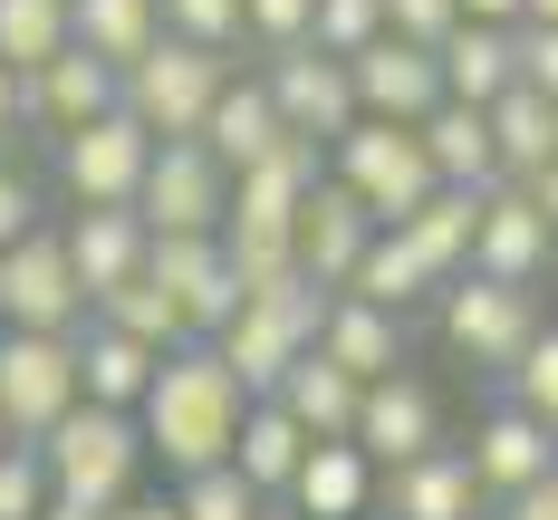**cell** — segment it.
Instances as JSON below:
<instances>
[{
    "label": "cell",
    "instance_id": "cell-45",
    "mask_svg": "<svg viewBox=\"0 0 558 520\" xmlns=\"http://www.w3.org/2000/svg\"><path fill=\"white\" fill-rule=\"evenodd\" d=\"M501 520H558V462L539 472V482H530V492H510V501H501Z\"/></svg>",
    "mask_w": 558,
    "mask_h": 520
},
{
    "label": "cell",
    "instance_id": "cell-19",
    "mask_svg": "<svg viewBox=\"0 0 558 520\" xmlns=\"http://www.w3.org/2000/svg\"><path fill=\"white\" fill-rule=\"evenodd\" d=\"M318 173H328V165H318V145H308V135H279L270 155H251V165L231 173V203H222V222H270V231H289Z\"/></svg>",
    "mask_w": 558,
    "mask_h": 520
},
{
    "label": "cell",
    "instance_id": "cell-44",
    "mask_svg": "<svg viewBox=\"0 0 558 520\" xmlns=\"http://www.w3.org/2000/svg\"><path fill=\"white\" fill-rule=\"evenodd\" d=\"M29 222H39V183L10 165V155H0V251H10V241H20Z\"/></svg>",
    "mask_w": 558,
    "mask_h": 520
},
{
    "label": "cell",
    "instance_id": "cell-38",
    "mask_svg": "<svg viewBox=\"0 0 558 520\" xmlns=\"http://www.w3.org/2000/svg\"><path fill=\"white\" fill-rule=\"evenodd\" d=\"M376 29H386L376 0H318V10H308V49H328V58H356Z\"/></svg>",
    "mask_w": 558,
    "mask_h": 520
},
{
    "label": "cell",
    "instance_id": "cell-35",
    "mask_svg": "<svg viewBox=\"0 0 558 520\" xmlns=\"http://www.w3.org/2000/svg\"><path fill=\"white\" fill-rule=\"evenodd\" d=\"M68 49V0H0V58L29 77L39 58Z\"/></svg>",
    "mask_w": 558,
    "mask_h": 520
},
{
    "label": "cell",
    "instance_id": "cell-15",
    "mask_svg": "<svg viewBox=\"0 0 558 520\" xmlns=\"http://www.w3.org/2000/svg\"><path fill=\"white\" fill-rule=\"evenodd\" d=\"M549 251H558V231L539 222V203H530L520 183H492V193H482V213H472V261H462V270L530 289L539 270H549Z\"/></svg>",
    "mask_w": 558,
    "mask_h": 520
},
{
    "label": "cell",
    "instance_id": "cell-2",
    "mask_svg": "<svg viewBox=\"0 0 558 520\" xmlns=\"http://www.w3.org/2000/svg\"><path fill=\"white\" fill-rule=\"evenodd\" d=\"M39 462H49V501H77V511L107 520L116 501L135 492V472H145V434H135V414L77 396L49 434H39Z\"/></svg>",
    "mask_w": 558,
    "mask_h": 520
},
{
    "label": "cell",
    "instance_id": "cell-20",
    "mask_svg": "<svg viewBox=\"0 0 558 520\" xmlns=\"http://www.w3.org/2000/svg\"><path fill=\"white\" fill-rule=\"evenodd\" d=\"M58 251H68V270H77L87 299H107L116 280L145 270V222H135L125 203H77V222L58 231Z\"/></svg>",
    "mask_w": 558,
    "mask_h": 520
},
{
    "label": "cell",
    "instance_id": "cell-49",
    "mask_svg": "<svg viewBox=\"0 0 558 520\" xmlns=\"http://www.w3.org/2000/svg\"><path fill=\"white\" fill-rule=\"evenodd\" d=\"M452 10H462V20H501V29L520 20V0H452Z\"/></svg>",
    "mask_w": 558,
    "mask_h": 520
},
{
    "label": "cell",
    "instance_id": "cell-52",
    "mask_svg": "<svg viewBox=\"0 0 558 520\" xmlns=\"http://www.w3.org/2000/svg\"><path fill=\"white\" fill-rule=\"evenodd\" d=\"M0 444H10V434H0Z\"/></svg>",
    "mask_w": 558,
    "mask_h": 520
},
{
    "label": "cell",
    "instance_id": "cell-33",
    "mask_svg": "<svg viewBox=\"0 0 558 520\" xmlns=\"http://www.w3.org/2000/svg\"><path fill=\"white\" fill-rule=\"evenodd\" d=\"M337 289H347V299H366V309H395V318H404L414 299H434V270L404 251V231H376V241L356 251V270H347Z\"/></svg>",
    "mask_w": 558,
    "mask_h": 520
},
{
    "label": "cell",
    "instance_id": "cell-18",
    "mask_svg": "<svg viewBox=\"0 0 558 520\" xmlns=\"http://www.w3.org/2000/svg\"><path fill=\"white\" fill-rule=\"evenodd\" d=\"M376 501H386V520H482V482L452 444H424L414 462H386Z\"/></svg>",
    "mask_w": 558,
    "mask_h": 520
},
{
    "label": "cell",
    "instance_id": "cell-3",
    "mask_svg": "<svg viewBox=\"0 0 558 520\" xmlns=\"http://www.w3.org/2000/svg\"><path fill=\"white\" fill-rule=\"evenodd\" d=\"M222 77H231V49L155 29V49L116 68V107L135 116L145 135H203V107L222 97Z\"/></svg>",
    "mask_w": 558,
    "mask_h": 520
},
{
    "label": "cell",
    "instance_id": "cell-25",
    "mask_svg": "<svg viewBox=\"0 0 558 520\" xmlns=\"http://www.w3.org/2000/svg\"><path fill=\"white\" fill-rule=\"evenodd\" d=\"M279 135H289V125H279L270 87H260V77H222V97L203 107V135H193V145H203L222 173H241L251 155H270Z\"/></svg>",
    "mask_w": 558,
    "mask_h": 520
},
{
    "label": "cell",
    "instance_id": "cell-11",
    "mask_svg": "<svg viewBox=\"0 0 558 520\" xmlns=\"http://www.w3.org/2000/svg\"><path fill=\"white\" fill-rule=\"evenodd\" d=\"M260 87H270V107L289 135H308V145H337L347 125H356V87H347V58L328 49H270V68H260Z\"/></svg>",
    "mask_w": 558,
    "mask_h": 520
},
{
    "label": "cell",
    "instance_id": "cell-31",
    "mask_svg": "<svg viewBox=\"0 0 558 520\" xmlns=\"http://www.w3.org/2000/svg\"><path fill=\"white\" fill-rule=\"evenodd\" d=\"M145 376H155V347L116 338V328H77V396L87 404H116V414H135V396H145Z\"/></svg>",
    "mask_w": 558,
    "mask_h": 520
},
{
    "label": "cell",
    "instance_id": "cell-27",
    "mask_svg": "<svg viewBox=\"0 0 558 520\" xmlns=\"http://www.w3.org/2000/svg\"><path fill=\"white\" fill-rule=\"evenodd\" d=\"M482 125H492V165H501V183H520V173H539L558 155V107L539 97V87H520V77L482 107Z\"/></svg>",
    "mask_w": 558,
    "mask_h": 520
},
{
    "label": "cell",
    "instance_id": "cell-50",
    "mask_svg": "<svg viewBox=\"0 0 558 520\" xmlns=\"http://www.w3.org/2000/svg\"><path fill=\"white\" fill-rule=\"evenodd\" d=\"M39 520H97V511H77V501H49V511H39Z\"/></svg>",
    "mask_w": 558,
    "mask_h": 520
},
{
    "label": "cell",
    "instance_id": "cell-28",
    "mask_svg": "<svg viewBox=\"0 0 558 520\" xmlns=\"http://www.w3.org/2000/svg\"><path fill=\"white\" fill-rule=\"evenodd\" d=\"M434 68H444V97L492 107V97L510 87V29L501 20H452L444 39H434Z\"/></svg>",
    "mask_w": 558,
    "mask_h": 520
},
{
    "label": "cell",
    "instance_id": "cell-13",
    "mask_svg": "<svg viewBox=\"0 0 558 520\" xmlns=\"http://www.w3.org/2000/svg\"><path fill=\"white\" fill-rule=\"evenodd\" d=\"M347 444L376 462V472H386V462H414L424 444H444V404H434L424 376H404V366H395V376H366V386H356Z\"/></svg>",
    "mask_w": 558,
    "mask_h": 520
},
{
    "label": "cell",
    "instance_id": "cell-46",
    "mask_svg": "<svg viewBox=\"0 0 558 520\" xmlns=\"http://www.w3.org/2000/svg\"><path fill=\"white\" fill-rule=\"evenodd\" d=\"M520 193H530V203H539V222L558 231V155H549L539 173H520Z\"/></svg>",
    "mask_w": 558,
    "mask_h": 520
},
{
    "label": "cell",
    "instance_id": "cell-42",
    "mask_svg": "<svg viewBox=\"0 0 558 520\" xmlns=\"http://www.w3.org/2000/svg\"><path fill=\"white\" fill-rule=\"evenodd\" d=\"M308 10H318V0H241V39L299 49V39H308Z\"/></svg>",
    "mask_w": 558,
    "mask_h": 520
},
{
    "label": "cell",
    "instance_id": "cell-30",
    "mask_svg": "<svg viewBox=\"0 0 558 520\" xmlns=\"http://www.w3.org/2000/svg\"><path fill=\"white\" fill-rule=\"evenodd\" d=\"M472 213H482V193H452V183H434V193H424V203L395 222V231H404V251L434 270V289H444L452 270L472 261Z\"/></svg>",
    "mask_w": 558,
    "mask_h": 520
},
{
    "label": "cell",
    "instance_id": "cell-22",
    "mask_svg": "<svg viewBox=\"0 0 558 520\" xmlns=\"http://www.w3.org/2000/svg\"><path fill=\"white\" fill-rule=\"evenodd\" d=\"M279 501H289L299 520H366V501H376V462L356 454L347 434H328V444L299 454V472H289Z\"/></svg>",
    "mask_w": 558,
    "mask_h": 520
},
{
    "label": "cell",
    "instance_id": "cell-9",
    "mask_svg": "<svg viewBox=\"0 0 558 520\" xmlns=\"http://www.w3.org/2000/svg\"><path fill=\"white\" fill-rule=\"evenodd\" d=\"M539 328V299L520 280H482V270H452L444 280V347L472 366H510Z\"/></svg>",
    "mask_w": 558,
    "mask_h": 520
},
{
    "label": "cell",
    "instance_id": "cell-10",
    "mask_svg": "<svg viewBox=\"0 0 558 520\" xmlns=\"http://www.w3.org/2000/svg\"><path fill=\"white\" fill-rule=\"evenodd\" d=\"M145 280L183 309L193 338H213L231 309H241V280H231V261H222V231H145Z\"/></svg>",
    "mask_w": 558,
    "mask_h": 520
},
{
    "label": "cell",
    "instance_id": "cell-12",
    "mask_svg": "<svg viewBox=\"0 0 558 520\" xmlns=\"http://www.w3.org/2000/svg\"><path fill=\"white\" fill-rule=\"evenodd\" d=\"M145 155H155V135L125 107H107V116H87V125L58 135V183H68V203H135Z\"/></svg>",
    "mask_w": 558,
    "mask_h": 520
},
{
    "label": "cell",
    "instance_id": "cell-36",
    "mask_svg": "<svg viewBox=\"0 0 558 520\" xmlns=\"http://www.w3.org/2000/svg\"><path fill=\"white\" fill-rule=\"evenodd\" d=\"M501 386H510V404H520V414H539V424L558 434V328H549V318H539V328H530V347L501 366Z\"/></svg>",
    "mask_w": 558,
    "mask_h": 520
},
{
    "label": "cell",
    "instance_id": "cell-41",
    "mask_svg": "<svg viewBox=\"0 0 558 520\" xmlns=\"http://www.w3.org/2000/svg\"><path fill=\"white\" fill-rule=\"evenodd\" d=\"M173 39H203V49H231L241 39V0H155Z\"/></svg>",
    "mask_w": 558,
    "mask_h": 520
},
{
    "label": "cell",
    "instance_id": "cell-51",
    "mask_svg": "<svg viewBox=\"0 0 558 520\" xmlns=\"http://www.w3.org/2000/svg\"><path fill=\"white\" fill-rule=\"evenodd\" d=\"M520 20H558V0H520Z\"/></svg>",
    "mask_w": 558,
    "mask_h": 520
},
{
    "label": "cell",
    "instance_id": "cell-17",
    "mask_svg": "<svg viewBox=\"0 0 558 520\" xmlns=\"http://www.w3.org/2000/svg\"><path fill=\"white\" fill-rule=\"evenodd\" d=\"M376 241V222H366V203L337 183V173H318L308 183V203H299V222H289V251H299V270L318 289H337L347 270H356V251Z\"/></svg>",
    "mask_w": 558,
    "mask_h": 520
},
{
    "label": "cell",
    "instance_id": "cell-43",
    "mask_svg": "<svg viewBox=\"0 0 558 520\" xmlns=\"http://www.w3.org/2000/svg\"><path fill=\"white\" fill-rule=\"evenodd\" d=\"M376 10H386V29H395V39H414V49H434L452 20H462L452 0H376Z\"/></svg>",
    "mask_w": 558,
    "mask_h": 520
},
{
    "label": "cell",
    "instance_id": "cell-7",
    "mask_svg": "<svg viewBox=\"0 0 558 520\" xmlns=\"http://www.w3.org/2000/svg\"><path fill=\"white\" fill-rule=\"evenodd\" d=\"M222 203H231V173L193 145V135H155V155L135 173V222L145 231H222Z\"/></svg>",
    "mask_w": 558,
    "mask_h": 520
},
{
    "label": "cell",
    "instance_id": "cell-6",
    "mask_svg": "<svg viewBox=\"0 0 558 520\" xmlns=\"http://www.w3.org/2000/svg\"><path fill=\"white\" fill-rule=\"evenodd\" d=\"M77 404V328H0V434L10 444H39L58 414Z\"/></svg>",
    "mask_w": 558,
    "mask_h": 520
},
{
    "label": "cell",
    "instance_id": "cell-47",
    "mask_svg": "<svg viewBox=\"0 0 558 520\" xmlns=\"http://www.w3.org/2000/svg\"><path fill=\"white\" fill-rule=\"evenodd\" d=\"M107 520H183V511H173V501H135V492H125V501H116Z\"/></svg>",
    "mask_w": 558,
    "mask_h": 520
},
{
    "label": "cell",
    "instance_id": "cell-48",
    "mask_svg": "<svg viewBox=\"0 0 558 520\" xmlns=\"http://www.w3.org/2000/svg\"><path fill=\"white\" fill-rule=\"evenodd\" d=\"M10 125H20V68L0 58V135H10Z\"/></svg>",
    "mask_w": 558,
    "mask_h": 520
},
{
    "label": "cell",
    "instance_id": "cell-37",
    "mask_svg": "<svg viewBox=\"0 0 558 520\" xmlns=\"http://www.w3.org/2000/svg\"><path fill=\"white\" fill-rule=\"evenodd\" d=\"M183 520H270V501L231 472V462H213V472H183V501H173Z\"/></svg>",
    "mask_w": 558,
    "mask_h": 520
},
{
    "label": "cell",
    "instance_id": "cell-4",
    "mask_svg": "<svg viewBox=\"0 0 558 520\" xmlns=\"http://www.w3.org/2000/svg\"><path fill=\"white\" fill-rule=\"evenodd\" d=\"M328 173L366 203V222H376V231H395L424 193H434V165H424L414 125H386V116H356V125L328 145Z\"/></svg>",
    "mask_w": 558,
    "mask_h": 520
},
{
    "label": "cell",
    "instance_id": "cell-1",
    "mask_svg": "<svg viewBox=\"0 0 558 520\" xmlns=\"http://www.w3.org/2000/svg\"><path fill=\"white\" fill-rule=\"evenodd\" d=\"M241 404L251 396L213 356V338H183V347L155 356L145 396H135V434H145V454H165V472H213V462H231Z\"/></svg>",
    "mask_w": 558,
    "mask_h": 520
},
{
    "label": "cell",
    "instance_id": "cell-14",
    "mask_svg": "<svg viewBox=\"0 0 558 520\" xmlns=\"http://www.w3.org/2000/svg\"><path fill=\"white\" fill-rule=\"evenodd\" d=\"M347 87H356V116H386V125H414L424 107H444L434 49H414V39H395V29H376L366 49L347 58Z\"/></svg>",
    "mask_w": 558,
    "mask_h": 520
},
{
    "label": "cell",
    "instance_id": "cell-8",
    "mask_svg": "<svg viewBox=\"0 0 558 520\" xmlns=\"http://www.w3.org/2000/svg\"><path fill=\"white\" fill-rule=\"evenodd\" d=\"M0 328H49V338L87 328V289H77V270H68L49 222H29L0 251Z\"/></svg>",
    "mask_w": 558,
    "mask_h": 520
},
{
    "label": "cell",
    "instance_id": "cell-21",
    "mask_svg": "<svg viewBox=\"0 0 558 520\" xmlns=\"http://www.w3.org/2000/svg\"><path fill=\"white\" fill-rule=\"evenodd\" d=\"M472 482H482V501H510V492H530L539 472L558 462V434L539 424V414H520V404H501L482 434H472Z\"/></svg>",
    "mask_w": 558,
    "mask_h": 520
},
{
    "label": "cell",
    "instance_id": "cell-40",
    "mask_svg": "<svg viewBox=\"0 0 558 520\" xmlns=\"http://www.w3.org/2000/svg\"><path fill=\"white\" fill-rule=\"evenodd\" d=\"M510 77L558 107V20H510Z\"/></svg>",
    "mask_w": 558,
    "mask_h": 520
},
{
    "label": "cell",
    "instance_id": "cell-26",
    "mask_svg": "<svg viewBox=\"0 0 558 520\" xmlns=\"http://www.w3.org/2000/svg\"><path fill=\"white\" fill-rule=\"evenodd\" d=\"M270 396H279V414H289L308 444H328V434H347V424H356V376H347V366H328L318 347H299V356H289V376H279Z\"/></svg>",
    "mask_w": 558,
    "mask_h": 520
},
{
    "label": "cell",
    "instance_id": "cell-34",
    "mask_svg": "<svg viewBox=\"0 0 558 520\" xmlns=\"http://www.w3.org/2000/svg\"><path fill=\"white\" fill-rule=\"evenodd\" d=\"M87 318H97V328H116V338H135V347H155V356L193 338V328H183V309H173L145 270H135V280H116L107 299H87Z\"/></svg>",
    "mask_w": 558,
    "mask_h": 520
},
{
    "label": "cell",
    "instance_id": "cell-24",
    "mask_svg": "<svg viewBox=\"0 0 558 520\" xmlns=\"http://www.w3.org/2000/svg\"><path fill=\"white\" fill-rule=\"evenodd\" d=\"M414 145H424L434 183H452V193H492V183H501V165H492V125H482V107H462V97H444V107L414 116Z\"/></svg>",
    "mask_w": 558,
    "mask_h": 520
},
{
    "label": "cell",
    "instance_id": "cell-5",
    "mask_svg": "<svg viewBox=\"0 0 558 520\" xmlns=\"http://www.w3.org/2000/svg\"><path fill=\"white\" fill-rule=\"evenodd\" d=\"M318 309H328V289L299 280V289H270V299H241L213 328V356L241 376V396H270L279 376H289V356L318 338Z\"/></svg>",
    "mask_w": 558,
    "mask_h": 520
},
{
    "label": "cell",
    "instance_id": "cell-16",
    "mask_svg": "<svg viewBox=\"0 0 558 520\" xmlns=\"http://www.w3.org/2000/svg\"><path fill=\"white\" fill-rule=\"evenodd\" d=\"M107 107H116V68H107V58H87L77 39H68L58 58H39V68L20 77V125H39L49 145L68 135V125L107 116Z\"/></svg>",
    "mask_w": 558,
    "mask_h": 520
},
{
    "label": "cell",
    "instance_id": "cell-32",
    "mask_svg": "<svg viewBox=\"0 0 558 520\" xmlns=\"http://www.w3.org/2000/svg\"><path fill=\"white\" fill-rule=\"evenodd\" d=\"M155 29H165L155 0H68V39H77L87 58H107V68L145 58V49H155Z\"/></svg>",
    "mask_w": 558,
    "mask_h": 520
},
{
    "label": "cell",
    "instance_id": "cell-39",
    "mask_svg": "<svg viewBox=\"0 0 558 520\" xmlns=\"http://www.w3.org/2000/svg\"><path fill=\"white\" fill-rule=\"evenodd\" d=\"M49 511V462L39 444H0V520H39Z\"/></svg>",
    "mask_w": 558,
    "mask_h": 520
},
{
    "label": "cell",
    "instance_id": "cell-29",
    "mask_svg": "<svg viewBox=\"0 0 558 520\" xmlns=\"http://www.w3.org/2000/svg\"><path fill=\"white\" fill-rule=\"evenodd\" d=\"M299 454H308V434L279 414V396H251V404H241V434H231V472H241L260 501H279V492H289Z\"/></svg>",
    "mask_w": 558,
    "mask_h": 520
},
{
    "label": "cell",
    "instance_id": "cell-23",
    "mask_svg": "<svg viewBox=\"0 0 558 520\" xmlns=\"http://www.w3.org/2000/svg\"><path fill=\"white\" fill-rule=\"evenodd\" d=\"M308 347L366 386V376H395V366H404V318H395V309H366V299H347V289H328L318 338H308Z\"/></svg>",
    "mask_w": 558,
    "mask_h": 520
}]
</instances>
